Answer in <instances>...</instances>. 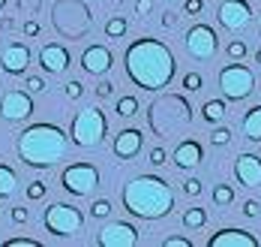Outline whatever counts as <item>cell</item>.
<instances>
[{"instance_id": "1", "label": "cell", "mask_w": 261, "mask_h": 247, "mask_svg": "<svg viewBox=\"0 0 261 247\" xmlns=\"http://www.w3.org/2000/svg\"><path fill=\"white\" fill-rule=\"evenodd\" d=\"M123 63H126V76L132 79V84L141 91H153V94L168 87L177 73L174 52L153 36H141V39L129 42Z\"/></svg>"}, {"instance_id": "2", "label": "cell", "mask_w": 261, "mask_h": 247, "mask_svg": "<svg viewBox=\"0 0 261 247\" xmlns=\"http://www.w3.org/2000/svg\"><path fill=\"white\" fill-rule=\"evenodd\" d=\"M120 202L138 220H162L174 208V190L159 175H138L129 184H123Z\"/></svg>"}, {"instance_id": "3", "label": "cell", "mask_w": 261, "mask_h": 247, "mask_svg": "<svg viewBox=\"0 0 261 247\" xmlns=\"http://www.w3.org/2000/svg\"><path fill=\"white\" fill-rule=\"evenodd\" d=\"M69 136L57 124H30L18 133V157L30 169H51L63 160Z\"/></svg>"}, {"instance_id": "4", "label": "cell", "mask_w": 261, "mask_h": 247, "mask_svg": "<svg viewBox=\"0 0 261 247\" xmlns=\"http://www.w3.org/2000/svg\"><path fill=\"white\" fill-rule=\"evenodd\" d=\"M105 133H108V121H105V111L96 106L81 109L69 124V139L79 148H99L105 142Z\"/></svg>"}, {"instance_id": "5", "label": "cell", "mask_w": 261, "mask_h": 247, "mask_svg": "<svg viewBox=\"0 0 261 247\" xmlns=\"http://www.w3.org/2000/svg\"><path fill=\"white\" fill-rule=\"evenodd\" d=\"M42 223L51 235H60V238H72L79 235L81 226H84V214L81 208L69 205V202H51L42 214Z\"/></svg>"}, {"instance_id": "6", "label": "cell", "mask_w": 261, "mask_h": 247, "mask_svg": "<svg viewBox=\"0 0 261 247\" xmlns=\"http://www.w3.org/2000/svg\"><path fill=\"white\" fill-rule=\"evenodd\" d=\"M219 87H222L225 100H246L255 91V73L249 66H243L240 60H231L228 66L219 70Z\"/></svg>"}, {"instance_id": "7", "label": "cell", "mask_w": 261, "mask_h": 247, "mask_svg": "<svg viewBox=\"0 0 261 247\" xmlns=\"http://www.w3.org/2000/svg\"><path fill=\"white\" fill-rule=\"evenodd\" d=\"M60 184H63V190L72 193V196H90L99 187V169L93 163H72L63 169Z\"/></svg>"}, {"instance_id": "8", "label": "cell", "mask_w": 261, "mask_h": 247, "mask_svg": "<svg viewBox=\"0 0 261 247\" xmlns=\"http://www.w3.org/2000/svg\"><path fill=\"white\" fill-rule=\"evenodd\" d=\"M216 18H219V25L225 30H246L252 25V18H255V12H252V6L246 3V0H222L219 6H216Z\"/></svg>"}, {"instance_id": "9", "label": "cell", "mask_w": 261, "mask_h": 247, "mask_svg": "<svg viewBox=\"0 0 261 247\" xmlns=\"http://www.w3.org/2000/svg\"><path fill=\"white\" fill-rule=\"evenodd\" d=\"M183 42H186L189 57H195V60H207V57L216 55V30L210 25H192L186 30Z\"/></svg>"}, {"instance_id": "10", "label": "cell", "mask_w": 261, "mask_h": 247, "mask_svg": "<svg viewBox=\"0 0 261 247\" xmlns=\"http://www.w3.org/2000/svg\"><path fill=\"white\" fill-rule=\"evenodd\" d=\"M96 244H102V247H135L138 244V229H135L132 223H126V220H114V223H108L105 229H99Z\"/></svg>"}, {"instance_id": "11", "label": "cell", "mask_w": 261, "mask_h": 247, "mask_svg": "<svg viewBox=\"0 0 261 247\" xmlns=\"http://www.w3.org/2000/svg\"><path fill=\"white\" fill-rule=\"evenodd\" d=\"M0 115L6 121H27L33 115V97L27 91H6L0 100Z\"/></svg>"}, {"instance_id": "12", "label": "cell", "mask_w": 261, "mask_h": 247, "mask_svg": "<svg viewBox=\"0 0 261 247\" xmlns=\"http://www.w3.org/2000/svg\"><path fill=\"white\" fill-rule=\"evenodd\" d=\"M0 66L9 76H24L27 66H30V49H27L24 42H9L0 52Z\"/></svg>"}, {"instance_id": "13", "label": "cell", "mask_w": 261, "mask_h": 247, "mask_svg": "<svg viewBox=\"0 0 261 247\" xmlns=\"http://www.w3.org/2000/svg\"><path fill=\"white\" fill-rule=\"evenodd\" d=\"M207 247H261V241L252 235V232H246V229L228 226V229L213 232V235L207 238Z\"/></svg>"}, {"instance_id": "14", "label": "cell", "mask_w": 261, "mask_h": 247, "mask_svg": "<svg viewBox=\"0 0 261 247\" xmlns=\"http://www.w3.org/2000/svg\"><path fill=\"white\" fill-rule=\"evenodd\" d=\"M111 63H114V57H111V52L105 46H90V49L81 52V70L90 73V76H96V79L111 70Z\"/></svg>"}, {"instance_id": "15", "label": "cell", "mask_w": 261, "mask_h": 247, "mask_svg": "<svg viewBox=\"0 0 261 247\" xmlns=\"http://www.w3.org/2000/svg\"><path fill=\"white\" fill-rule=\"evenodd\" d=\"M69 63H72V57H69V52H66L60 42L42 46V52H39V66H42L45 73L60 76V73H66V70H69Z\"/></svg>"}, {"instance_id": "16", "label": "cell", "mask_w": 261, "mask_h": 247, "mask_svg": "<svg viewBox=\"0 0 261 247\" xmlns=\"http://www.w3.org/2000/svg\"><path fill=\"white\" fill-rule=\"evenodd\" d=\"M234 178L243 187H258L261 184V157L258 154H240L234 160Z\"/></svg>"}, {"instance_id": "17", "label": "cell", "mask_w": 261, "mask_h": 247, "mask_svg": "<svg viewBox=\"0 0 261 247\" xmlns=\"http://www.w3.org/2000/svg\"><path fill=\"white\" fill-rule=\"evenodd\" d=\"M141 148H144V133H141L138 127L120 130V133L114 136V154H117L120 160H132V157H138Z\"/></svg>"}, {"instance_id": "18", "label": "cell", "mask_w": 261, "mask_h": 247, "mask_svg": "<svg viewBox=\"0 0 261 247\" xmlns=\"http://www.w3.org/2000/svg\"><path fill=\"white\" fill-rule=\"evenodd\" d=\"M201 160H204V145L198 139H183L174 148V166L177 169H195Z\"/></svg>"}, {"instance_id": "19", "label": "cell", "mask_w": 261, "mask_h": 247, "mask_svg": "<svg viewBox=\"0 0 261 247\" xmlns=\"http://www.w3.org/2000/svg\"><path fill=\"white\" fill-rule=\"evenodd\" d=\"M240 127H243V136L249 139V142H261V106H252V109L243 115V121H240Z\"/></svg>"}, {"instance_id": "20", "label": "cell", "mask_w": 261, "mask_h": 247, "mask_svg": "<svg viewBox=\"0 0 261 247\" xmlns=\"http://www.w3.org/2000/svg\"><path fill=\"white\" fill-rule=\"evenodd\" d=\"M15 190H18V175H15V169L6 166V163H0V199L12 196Z\"/></svg>"}, {"instance_id": "21", "label": "cell", "mask_w": 261, "mask_h": 247, "mask_svg": "<svg viewBox=\"0 0 261 247\" xmlns=\"http://www.w3.org/2000/svg\"><path fill=\"white\" fill-rule=\"evenodd\" d=\"M225 103H222V100H207V103H204V109H201V118H204V121H207V124H219V121H222V118H225Z\"/></svg>"}, {"instance_id": "22", "label": "cell", "mask_w": 261, "mask_h": 247, "mask_svg": "<svg viewBox=\"0 0 261 247\" xmlns=\"http://www.w3.org/2000/svg\"><path fill=\"white\" fill-rule=\"evenodd\" d=\"M126 28H129V25H126L123 15H111V18L105 21V36H108V39H120V36L126 33Z\"/></svg>"}, {"instance_id": "23", "label": "cell", "mask_w": 261, "mask_h": 247, "mask_svg": "<svg viewBox=\"0 0 261 247\" xmlns=\"http://www.w3.org/2000/svg\"><path fill=\"white\" fill-rule=\"evenodd\" d=\"M213 202L219 205V211L228 208V205L234 202V187H231V184H216V187H213Z\"/></svg>"}, {"instance_id": "24", "label": "cell", "mask_w": 261, "mask_h": 247, "mask_svg": "<svg viewBox=\"0 0 261 247\" xmlns=\"http://www.w3.org/2000/svg\"><path fill=\"white\" fill-rule=\"evenodd\" d=\"M207 223V211L204 208H189L186 214H183V226L186 229H201Z\"/></svg>"}, {"instance_id": "25", "label": "cell", "mask_w": 261, "mask_h": 247, "mask_svg": "<svg viewBox=\"0 0 261 247\" xmlns=\"http://www.w3.org/2000/svg\"><path fill=\"white\" fill-rule=\"evenodd\" d=\"M117 115H120V118H132V115H138V100H135L132 94L120 97V100H117Z\"/></svg>"}, {"instance_id": "26", "label": "cell", "mask_w": 261, "mask_h": 247, "mask_svg": "<svg viewBox=\"0 0 261 247\" xmlns=\"http://www.w3.org/2000/svg\"><path fill=\"white\" fill-rule=\"evenodd\" d=\"M225 55L231 57V60H243V57L249 55V49H246V42H243V39H231V42L225 46Z\"/></svg>"}, {"instance_id": "27", "label": "cell", "mask_w": 261, "mask_h": 247, "mask_svg": "<svg viewBox=\"0 0 261 247\" xmlns=\"http://www.w3.org/2000/svg\"><path fill=\"white\" fill-rule=\"evenodd\" d=\"M45 193H48V184H45V181H30V184H27V199H30V202L45 199Z\"/></svg>"}, {"instance_id": "28", "label": "cell", "mask_w": 261, "mask_h": 247, "mask_svg": "<svg viewBox=\"0 0 261 247\" xmlns=\"http://www.w3.org/2000/svg\"><path fill=\"white\" fill-rule=\"evenodd\" d=\"M183 87H186L189 94H198V91L204 87V79H201L198 73H186V76H183Z\"/></svg>"}, {"instance_id": "29", "label": "cell", "mask_w": 261, "mask_h": 247, "mask_svg": "<svg viewBox=\"0 0 261 247\" xmlns=\"http://www.w3.org/2000/svg\"><path fill=\"white\" fill-rule=\"evenodd\" d=\"M231 142V130L228 127H216L213 133H210V145H216V148H222V145H228Z\"/></svg>"}, {"instance_id": "30", "label": "cell", "mask_w": 261, "mask_h": 247, "mask_svg": "<svg viewBox=\"0 0 261 247\" xmlns=\"http://www.w3.org/2000/svg\"><path fill=\"white\" fill-rule=\"evenodd\" d=\"M111 214V202L108 199H96L93 205H90V217H96V220H102Z\"/></svg>"}, {"instance_id": "31", "label": "cell", "mask_w": 261, "mask_h": 247, "mask_svg": "<svg viewBox=\"0 0 261 247\" xmlns=\"http://www.w3.org/2000/svg\"><path fill=\"white\" fill-rule=\"evenodd\" d=\"M147 160H150V166H165L168 163V154H165V148H150Z\"/></svg>"}, {"instance_id": "32", "label": "cell", "mask_w": 261, "mask_h": 247, "mask_svg": "<svg viewBox=\"0 0 261 247\" xmlns=\"http://www.w3.org/2000/svg\"><path fill=\"white\" fill-rule=\"evenodd\" d=\"M3 247H42L36 238H6Z\"/></svg>"}, {"instance_id": "33", "label": "cell", "mask_w": 261, "mask_h": 247, "mask_svg": "<svg viewBox=\"0 0 261 247\" xmlns=\"http://www.w3.org/2000/svg\"><path fill=\"white\" fill-rule=\"evenodd\" d=\"M27 94H42V91H45V82H42V79H39V76H27Z\"/></svg>"}, {"instance_id": "34", "label": "cell", "mask_w": 261, "mask_h": 247, "mask_svg": "<svg viewBox=\"0 0 261 247\" xmlns=\"http://www.w3.org/2000/svg\"><path fill=\"white\" fill-rule=\"evenodd\" d=\"M9 217H12V223H18V226H21V223L30 220V211H27L24 205H18V208H12V211H9Z\"/></svg>"}, {"instance_id": "35", "label": "cell", "mask_w": 261, "mask_h": 247, "mask_svg": "<svg viewBox=\"0 0 261 247\" xmlns=\"http://www.w3.org/2000/svg\"><path fill=\"white\" fill-rule=\"evenodd\" d=\"M162 247H192V241L183 238V235H168V238L162 241Z\"/></svg>"}, {"instance_id": "36", "label": "cell", "mask_w": 261, "mask_h": 247, "mask_svg": "<svg viewBox=\"0 0 261 247\" xmlns=\"http://www.w3.org/2000/svg\"><path fill=\"white\" fill-rule=\"evenodd\" d=\"M66 97H69V100H81V97H84V84L81 82H69L66 84Z\"/></svg>"}, {"instance_id": "37", "label": "cell", "mask_w": 261, "mask_h": 247, "mask_svg": "<svg viewBox=\"0 0 261 247\" xmlns=\"http://www.w3.org/2000/svg\"><path fill=\"white\" fill-rule=\"evenodd\" d=\"M111 94H114V84L108 82V79H99V84H96V97L105 100V97H111Z\"/></svg>"}, {"instance_id": "38", "label": "cell", "mask_w": 261, "mask_h": 247, "mask_svg": "<svg viewBox=\"0 0 261 247\" xmlns=\"http://www.w3.org/2000/svg\"><path fill=\"white\" fill-rule=\"evenodd\" d=\"M183 193H186V196H198V193H201V181H198V178L183 181Z\"/></svg>"}, {"instance_id": "39", "label": "cell", "mask_w": 261, "mask_h": 247, "mask_svg": "<svg viewBox=\"0 0 261 247\" xmlns=\"http://www.w3.org/2000/svg\"><path fill=\"white\" fill-rule=\"evenodd\" d=\"M201 9H204V0H186V3H183V12H186V15H198Z\"/></svg>"}, {"instance_id": "40", "label": "cell", "mask_w": 261, "mask_h": 247, "mask_svg": "<svg viewBox=\"0 0 261 247\" xmlns=\"http://www.w3.org/2000/svg\"><path fill=\"white\" fill-rule=\"evenodd\" d=\"M153 9V0H135V15H141V18H147V12Z\"/></svg>"}, {"instance_id": "41", "label": "cell", "mask_w": 261, "mask_h": 247, "mask_svg": "<svg viewBox=\"0 0 261 247\" xmlns=\"http://www.w3.org/2000/svg\"><path fill=\"white\" fill-rule=\"evenodd\" d=\"M258 211H261V205L255 199H249V202L243 205V214H246V217H258Z\"/></svg>"}, {"instance_id": "42", "label": "cell", "mask_w": 261, "mask_h": 247, "mask_svg": "<svg viewBox=\"0 0 261 247\" xmlns=\"http://www.w3.org/2000/svg\"><path fill=\"white\" fill-rule=\"evenodd\" d=\"M174 25H177V12L165 9V12H162V28H174Z\"/></svg>"}, {"instance_id": "43", "label": "cell", "mask_w": 261, "mask_h": 247, "mask_svg": "<svg viewBox=\"0 0 261 247\" xmlns=\"http://www.w3.org/2000/svg\"><path fill=\"white\" fill-rule=\"evenodd\" d=\"M24 36H39V21H24Z\"/></svg>"}, {"instance_id": "44", "label": "cell", "mask_w": 261, "mask_h": 247, "mask_svg": "<svg viewBox=\"0 0 261 247\" xmlns=\"http://www.w3.org/2000/svg\"><path fill=\"white\" fill-rule=\"evenodd\" d=\"M255 63H261V49H258V52H255Z\"/></svg>"}, {"instance_id": "45", "label": "cell", "mask_w": 261, "mask_h": 247, "mask_svg": "<svg viewBox=\"0 0 261 247\" xmlns=\"http://www.w3.org/2000/svg\"><path fill=\"white\" fill-rule=\"evenodd\" d=\"M3 6H6V0H0V9H3Z\"/></svg>"}]
</instances>
